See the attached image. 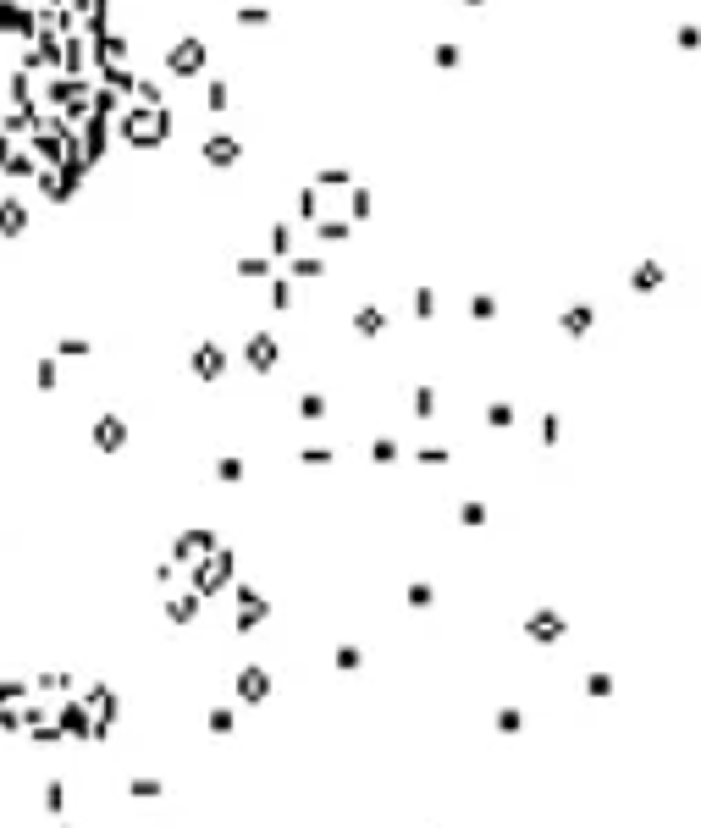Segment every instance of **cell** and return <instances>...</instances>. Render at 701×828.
Instances as JSON below:
<instances>
[{"label": "cell", "instance_id": "6da1fadb", "mask_svg": "<svg viewBox=\"0 0 701 828\" xmlns=\"http://www.w3.org/2000/svg\"><path fill=\"white\" fill-rule=\"evenodd\" d=\"M44 807L61 812V807H66V789H61V784H50V789H44Z\"/></svg>", "mask_w": 701, "mask_h": 828}, {"label": "cell", "instance_id": "7a4b0ae2", "mask_svg": "<svg viewBox=\"0 0 701 828\" xmlns=\"http://www.w3.org/2000/svg\"><path fill=\"white\" fill-rule=\"evenodd\" d=\"M133 795L144 801V795H161V779H133Z\"/></svg>", "mask_w": 701, "mask_h": 828}]
</instances>
